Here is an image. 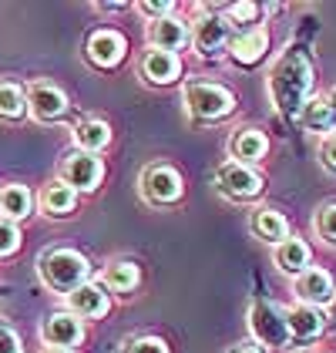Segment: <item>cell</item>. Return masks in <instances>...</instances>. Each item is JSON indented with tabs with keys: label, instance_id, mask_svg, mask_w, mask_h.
<instances>
[{
	"label": "cell",
	"instance_id": "cell-15",
	"mask_svg": "<svg viewBox=\"0 0 336 353\" xmlns=\"http://www.w3.org/2000/svg\"><path fill=\"white\" fill-rule=\"evenodd\" d=\"M125 48H128V44H125L121 34H114V30H98V34L87 37V61L98 64V68H114V64H121Z\"/></svg>",
	"mask_w": 336,
	"mask_h": 353
},
{
	"label": "cell",
	"instance_id": "cell-22",
	"mask_svg": "<svg viewBox=\"0 0 336 353\" xmlns=\"http://www.w3.org/2000/svg\"><path fill=\"white\" fill-rule=\"evenodd\" d=\"M74 141H78V152L98 155V152H105V148L112 145V128H108L105 121L91 118V121H81V125L74 128Z\"/></svg>",
	"mask_w": 336,
	"mask_h": 353
},
{
	"label": "cell",
	"instance_id": "cell-36",
	"mask_svg": "<svg viewBox=\"0 0 336 353\" xmlns=\"http://www.w3.org/2000/svg\"><path fill=\"white\" fill-rule=\"evenodd\" d=\"M44 353H71V350H44Z\"/></svg>",
	"mask_w": 336,
	"mask_h": 353
},
{
	"label": "cell",
	"instance_id": "cell-35",
	"mask_svg": "<svg viewBox=\"0 0 336 353\" xmlns=\"http://www.w3.org/2000/svg\"><path fill=\"white\" fill-rule=\"evenodd\" d=\"M326 101H330V108L336 111V91H333V94H330V98H326Z\"/></svg>",
	"mask_w": 336,
	"mask_h": 353
},
{
	"label": "cell",
	"instance_id": "cell-10",
	"mask_svg": "<svg viewBox=\"0 0 336 353\" xmlns=\"http://www.w3.org/2000/svg\"><path fill=\"white\" fill-rule=\"evenodd\" d=\"M192 44L202 54H219L225 44H232V24L225 21V14H205L198 17L192 30Z\"/></svg>",
	"mask_w": 336,
	"mask_h": 353
},
{
	"label": "cell",
	"instance_id": "cell-31",
	"mask_svg": "<svg viewBox=\"0 0 336 353\" xmlns=\"http://www.w3.org/2000/svg\"><path fill=\"white\" fill-rule=\"evenodd\" d=\"M138 10L145 14V17H155V21H165V17H171L175 14V3L171 0H162V3H151V0H141Z\"/></svg>",
	"mask_w": 336,
	"mask_h": 353
},
{
	"label": "cell",
	"instance_id": "cell-34",
	"mask_svg": "<svg viewBox=\"0 0 336 353\" xmlns=\"http://www.w3.org/2000/svg\"><path fill=\"white\" fill-rule=\"evenodd\" d=\"M229 353H262V347L259 343H239V347H232Z\"/></svg>",
	"mask_w": 336,
	"mask_h": 353
},
{
	"label": "cell",
	"instance_id": "cell-18",
	"mask_svg": "<svg viewBox=\"0 0 336 353\" xmlns=\"http://www.w3.org/2000/svg\"><path fill=\"white\" fill-rule=\"evenodd\" d=\"M148 41L155 44V51H178V48H185L189 44V28L182 24V21H175V17H165V21H155L151 30H148Z\"/></svg>",
	"mask_w": 336,
	"mask_h": 353
},
{
	"label": "cell",
	"instance_id": "cell-3",
	"mask_svg": "<svg viewBox=\"0 0 336 353\" xmlns=\"http://www.w3.org/2000/svg\"><path fill=\"white\" fill-rule=\"evenodd\" d=\"M185 108H189V114L198 118V121H219L225 114H232L235 98H232V91L222 88V84L192 81L185 88Z\"/></svg>",
	"mask_w": 336,
	"mask_h": 353
},
{
	"label": "cell",
	"instance_id": "cell-14",
	"mask_svg": "<svg viewBox=\"0 0 336 353\" xmlns=\"http://www.w3.org/2000/svg\"><path fill=\"white\" fill-rule=\"evenodd\" d=\"M269 51V30L266 28H246L232 44H229V54L235 64H242V68H252V64H259L262 57Z\"/></svg>",
	"mask_w": 336,
	"mask_h": 353
},
{
	"label": "cell",
	"instance_id": "cell-23",
	"mask_svg": "<svg viewBox=\"0 0 336 353\" xmlns=\"http://www.w3.org/2000/svg\"><path fill=\"white\" fill-rule=\"evenodd\" d=\"M252 232H255L262 243L280 245L282 239H289V222H286L276 209H259V212L252 216Z\"/></svg>",
	"mask_w": 336,
	"mask_h": 353
},
{
	"label": "cell",
	"instance_id": "cell-33",
	"mask_svg": "<svg viewBox=\"0 0 336 353\" xmlns=\"http://www.w3.org/2000/svg\"><path fill=\"white\" fill-rule=\"evenodd\" d=\"M323 165L336 172V132L326 138V141H323Z\"/></svg>",
	"mask_w": 336,
	"mask_h": 353
},
{
	"label": "cell",
	"instance_id": "cell-17",
	"mask_svg": "<svg viewBox=\"0 0 336 353\" xmlns=\"http://www.w3.org/2000/svg\"><path fill=\"white\" fill-rule=\"evenodd\" d=\"M266 152H269V141H266V135L259 128H242L232 138V162L252 165L259 159H266Z\"/></svg>",
	"mask_w": 336,
	"mask_h": 353
},
{
	"label": "cell",
	"instance_id": "cell-12",
	"mask_svg": "<svg viewBox=\"0 0 336 353\" xmlns=\"http://www.w3.org/2000/svg\"><path fill=\"white\" fill-rule=\"evenodd\" d=\"M296 296L303 299L306 306H326V303H333L336 296V286H333V276L326 270H316V266H309L306 272H300L296 276Z\"/></svg>",
	"mask_w": 336,
	"mask_h": 353
},
{
	"label": "cell",
	"instance_id": "cell-21",
	"mask_svg": "<svg viewBox=\"0 0 336 353\" xmlns=\"http://www.w3.org/2000/svg\"><path fill=\"white\" fill-rule=\"evenodd\" d=\"M74 205H78V192L71 185H64L61 179L51 182V185H44V192H41V209L48 216H71Z\"/></svg>",
	"mask_w": 336,
	"mask_h": 353
},
{
	"label": "cell",
	"instance_id": "cell-11",
	"mask_svg": "<svg viewBox=\"0 0 336 353\" xmlns=\"http://www.w3.org/2000/svg\"><path fill=\"white\" fill-rule=\"evenodd\" d=\"M41 336H44V343H48L51 350H71V347L81 343L84 326L74 313H51V316L44 320Z\"/></svg>",
	"mask_w": 336,
	"mask_h": 353
},
{
	"label": "cell",
	"instance_id": "cell-2",
	"mask_svg": "<svg viewBox=\"0 0 336 353\" xmlns=\"http://www.w3.org/2000/svg\"><path fill=\"white\" fill-rule=\"evenodd\" d=\"M41 279H44L48 290L64 296V293L78 290L81 283H87V259L74 249H54L41 263Z\"/></svg>",
	"mask_w": 336,
	"mask_h": 353
},
{
	"label": "cell",
	"instance_id": "cell-19",
	"mask_svg": "<svg viewBox=\"0 0 336 353\" xmlns=\"http://www.w3.org/2000/svg\"><path fill=\"white\" fill-rule=\"evenodd\" d=\"M300 118H303V128L313 132V135H333L336 132V111L330 108V101L326 98H309L306 108L300 111Z\"/></svg>",
	"mask_w": 336,
	"mask_h": 353
},
{
	"label": "cell",
	"instance_id": "cell-30",
	"mask_svg": "<svg viewBox=\"0 0 336 353\" xmlns=\"http://www.w3.org/2000/svg\"><path fill=\"white\" fill-rule=\"evenodd\" d=\"M0 353H24V343L10 323H0Z\"/></svg>",
	"mask_w": 336,
	"mask_h": 353
},
{
	"label": "cell",
	"instance_id": "cell-26",
	"mask_svg": "<svg viewBox=\"0 0 336 353\" xmlns=\"http://www.w3.org/2000/svg\"><path fill=\"white\" fill-rule=\"evenodd\" d=\"M105 286L114 293H128L138 286V266L135 263H112L105 270Z\"/></svg>",
	"mask_w": 336,
	"mask_h": 353
},
{
	"label": "cell",
	"instance_id": "cell-8",
	"mask_svg": "<svg viewBox=\"0 0 336 353\" xmlns=\"http://www.w3.org/2000/svg\"><path fill=\"white\" fill-rule=\"evenodd\" d=\"M28 111L37 121H57L67 114V94L54 88V84H30L28 88Z\"/></svg>",
	"mask_w": 336,
	"mask_h": 353
},
{
	"label": "cell",
	"instance_id": "cell-6",
	"mask_svg": "<svg viewBox=\"0 0 336 353\" xmlns=\"http://www.w3.org/2000/svg\"><path fill=\"white\" fill-rule=\"evenodd\" d=\"M216 182L225 195L232 199H255L262 192V175L252 168V165H239V162H225L216 172Z\"/></svg>",
	"mask_w": 336,
	"mask_h": 353
},
{
	"label": "cell",
	"instance_id": "cell-5",
	"mask_svg": "<svg viewBox=\"0 0 336 353\" xmlns=\"http://www.w3.org/2000/svg\"><path fill=\"white\" fill-rule=\"evenodd\" d=\"M101 179H105V165L98 155H87V152L64 155V162H61V182L64 185H71L74 192H91L98 189Z\"/></svg>",
	"mask_w": 336,
	"mask_h": 353
},
{
	"label": "cell",
	"instance_id": "cell-13",
	"mask_svg": "<svg viewBox=\"0 0 336 353\" xmlns=\"http://www.w3.org/2000/svg\"><path fill=\"white\" fill-rule=\"evenodd\" d=\"M286 323H289V340H296V343H309V340H316V336L326 330V316H323V310H319V306H306V303H300V306L286 310Z\"/></svg>",
	"mask_w": 336,
	"mask_h": 353
},
{
	"label": "cell",
	"instance_id": "cell-7",
	"mask_svg": "<svg viewBox=\"0 0 336 353\" xmlns=\"http://www.w3.org/2000/svg\"><path fill=\"white\" fill-rule=\"evenodd\" d=\"M141 192L148 202L155 205H168L182 195V175L171 168V165H151L145 175H141Z\"/></svg>",
	"mask_w": 336,
	"mask_h": 353
},
{
	"label": "cell",
	"instance_id": "cell-32",
	"mask_svg": "<svg viewBox=\"0 0 336 353\" xmlns=\"http://www.w3.org/2000/svg\"><path fill=\"white\" fill-rule=\"evenodd\" d=\"M125 353H168V347L158 340V336H138V340L128 343Z\"/></svg>",
	"mask_w": 336,
	"mask_h": 353
},
{
	"label": "cell",
	"instance_id": "cell-9",
	"mask_svg": "<svg viewBox=\"0 0 336 353\" xmlns=\"http://www.w3.org/2000/svg\"><path fill=\"white\" fill-rule=\"evenodd\" d=\"M108 310H112V299L98 283H81L78 290L67 293V313H74L78 320H101Z\"/></svg>",
	"mask_w": 336,
	"mask_h": 353
},
{
	"label": "cell",
	"instance_id": "cell-20",
	"mask_svg": "<svg viewBox=\"0 0 336 353\" xmlns=\"http://www.w3.org/2000/svg\"><path fill=\"white\" fill-rule=\"evenodd\" d=\"M276 266L282 272H289V276H300V272L309 270V245L303 239H296V236H289V239H282L276 245Z\"/></svg>",
	"mask_w": 336,
	"mask_h": 353
},
{
	"label": "cell",
	"instance_id": "cell-37",
	"mask_svg": "<svg viewBox=\"0 0 336 353\" xmlns=\"http://www.w3.org/2000/svg\"><path fill=\"white\" fill-rule=\"evenodd\" d=\"M333 306H336V296H333Z\"/></svg>",
	"mask_w": 336,
	"mask_h": 353
},
{
	"label": "cell",
	"instance_id": "cell-28",
	"mask_svg": "<svg viewBox=\"0 0 336 353\" xmlns=\"http://www.w3.org/2000/svg\"><path fill=\"white\" fill-rule=\"evenodd\" d=\"M255 17H259L255 3H232V7H225V21L229 24H252Z\"/></svg>",
	"mask_w": 336,
	"mask_h": 353
},
{
	"label": "cell",
	"instance_id": "cell-24",
	"mask_svg": "<svg viewBox=\"0 0 336 353\" xmlns=\"http://www.w3.org/2000/svg\"><path fill=\"white\" fill-rule=\"evenodd\" d=\"M30 205H34V195H30L24 185H7V189H0V212H3V219L17 222V219L30 216Z\"/></svg>",
	"mask_w": 336,
	"mask_h": 353
},
{
	"label": "cell",
	"instance_id": "cell-27",
	"mask_svg": "<svg viewBox=\"0 0 336 353\" xmlns=\"http://www.w3.org/2000/svg\"><path fill=\"white\" fill-rule=\"evenodd\" d=\"M21 249V229L10 219H0V259Z\"/></svg>",
	"mask_w": 336,
	"mask_h": 353
},
{
	"label": "cell",
	"instance_id": "cell-25",
	"mask_svg": "<svg viewBox=\"0 0 336 353\" xmlns=\"http://www.w3.org/2000/svg\"><path fill=\"white\" fill-rule=\"evenodd\" d=\"M28 111V94L14 81H0V121H17Z\"/></svg>",
	"mask_w": 336,
	"mask_h": 353
},
{
	"label": "cell",
	"instance_id": "cell-16",
	"mask_svg": "<svg viewBox=\"0 0 336 353\" xmlns=\"http://www.w3.org/2000/svg\"><path fill=\"white\" fill-rule=\"evenodd\" d=\"M141 74L151 84H171L182 74V61L171 51H148L145 61H141Z\"/></svg>",
	"mask_w": 336,
	"mask_h": 353
},
{
	"label": "cell",
	"instance_id": "cell-4",
	"mask_svg": "<svg viewBox=\"0 0 336 353\" xmlns=\"http://www.w3.org/2000/svg\"><path fill=\"white\" fill-rule=\"evenodd\" d=\"M249 330L255 336V343L262 347H289V323H286V310H280L276 303H252L249 310Z\"/></svg>",
	"mask_w": 336,
	"mask_h": 353
},
{
	"label": "cell",
	"instance_id": "cell-29",
	"mask_svg": "<svg viewBox=\"0 0 336 353\" xmlns=\"http://www.w3.org/2000/svg\"><path fill=\"white\" fill-rule=\"evenodd\" d=\"M316 232L326 239V243H336V205H326L319 219H316Z\"/></svg>",
	"mask_w": 336,
	"mask_h": 353
},
{
	"label": "cell",
	"instance_id": "cell-1",
	"mask_svg": "<svg viewBox=\"0 0 336 353\" xmlns=\"http://www.w3.org/2000/svg\"><path fill=\"white\" fill-rule=\"evenodd\" d=\"M309 91H313V57L306 48L293 44L286 48L282 57L269 71V94L273 105L286 118H300V111L306 108Z\"/></svg>",
	"mask_w": 336,
	"mask_h": 353
}]
</instances>
